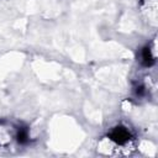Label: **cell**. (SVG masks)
I'll return each mask as SVG.
<instances>
[{
    "instance_id": "3",
    "label": "cell",
    "mask_w": 158,
    "mask_h": 158,
    "mask_svg": "<svg viewBox=\"0 0 158 158\" xmlns=\"http://www.w3.org/2000/svg\"><path fill=\"white\" fill-rule=\"evenodd\" d=\"M16 137H17V141H19L20 143H26V142L28 141V131H27V128H26V127L19 128Z\"/></svg>"
},
{
    "instance_id": "2",
    "label": "cell",
    "mask_w": 158,
    "mask_h": 158,
    "mask_svg": "<svg viewBox=\"0 0 158 158\" xmlns=\"http://www.w3.org/2000/svg\"><path fill=\"white\" fill-rule=\"evenodd\" d=\"M142 62L146 67H149L154 63V57L152 56V52H151V48L147 46L142 49Z\"/></svg>"
},
{
    "instance_id": "1",
    "label": "cell",
    "mask_w": 158,
    "mask_h": 158,
    "mask_svg": "<svg viewBox=\"0 0 158 158\" xmlns=\"http://www.w3.org/2000/svg\"><path fill=\"white\" fill-rule=\"evenodd\" d=\"M109 138L111 141H114L115 143L120 144V146H123L126 143H128V141L132 138L131 136V132L127 127L125 126H116L109 135Z\"/></svg>"
}]
</instances>
